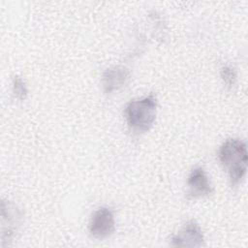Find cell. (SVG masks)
Masks as SVG:
<instances>
[{
    "instance_id": "cell-1",
    "label": "cell",
    "mask_w": 248,
    "mask_h": 248,
    "mask_svg": "<svg viewBox=\"0 0 248 248\" xmlns=\"http://www.w3.org/2000/svg\"><path fill=\"white\" fill-rule=\"evenodd\" d=\"M218 158L229 174L232 186L237 185L247 170L248 153L246 144L237 139L227 140L219 148Z\"/></svg>"
},
{
    "instance_id": "cell-2",
    "label": "cell",
    "mask_w": 248,
    "mask_h": 248,
    "mask_svg": "<svg viewBox=\"0 0 248 248\" xmlns=\"http://www.w3.org/2000/svg\"><path fill=\"white\" fill-rule=\"evenodd\" d=\"M156 113L157 99L154 94L129 102L124 110L127 124L137 133L148 131L155 121Z\"/></svg>"
},
{
    "instance_id": "cell-3",
    "label": "cell",
    "mask_w": 248,
    "mask_h": 248,
    "mask_svg": "<svg viewBox=\"0 0 248 248\" xmlns=\"http://www.w3.org/2000/svg\"><path fill=\"white\" fill-rule=\"evenodd\" d=\"M21 210L13 202L2 200L1 202V246H9L15 232L22 222Z\"/></svg>"
},
{
    "instance_id": "cell-4",
    "label": "cell",
    "mask_w": 248,
    "mask_h": 248,
    "mask_svg": "<svg viewBox=\"0 0 248 248\" xmlns=\"http://www.w3.org/2000/svg\"><path fill=\"white\" fill-rule=\"evenodd\" d=\"M114 215L110 208L102 206L94 211L89 223V232L98 239L107 238L114 232Z\"/></svg>"
},
{
    "instance_id": "cell-5",
    "label": "cell",
    "mask_w": 248,
    "mask_h": 248,
    "mask_svg": "<svg viewBox=\"0 0 248 248\" xmlns=\"http://www.w3.org/2000/svg\"><path fill=\"white\" fill-rule=\"evenodd\" d=\"M173 247H202L204 246V236L200 225L195 220H189L171 237Z\"/></svg>"
},
{
    "instance_id": "cell-6",
    "label": "cell",
    "mask_w": 248,
    "mask_h": 248,
    "mask_svg": "<svg viewBox=\"0 0 248 248\" xmlns=\"http://www.w3.org/2000/svg\"><path fill=\"white\" fill-rule=\"evenodd\" d=\"M188 199H197L207 197L213 193V187L204 170L197 167L192 170L187 180Z\"/></svg>"
},
{
    "instance_id": "cell-7",
    "label": "cell",
    "mask_w": 248,
    "mask_h": 248,
    "mask_svg": "<svg viewBox=\"0 0 248 248\" xmlns=\"http://www.w3.org/2000/svg\"><path fill=\"white\" fill-rule=\"evenodd\" d=\"M130 78V71L123 66L107 69L102 76V83L106 93H112L123 87Z\"/></svg>"
},
{
    "instance_id": "cell-8",
    "label": "cell",
    "mask_w": 248,
    "mask_h": 248,
    "mask_svg": "<svg viewBox=\"0 0 248 248\" xmlns=\"http://www.w3.org/2000/svg\"><path fill=\"white\" fill-rule=\"evenodd\" d=\"M12 86H13V93L16 99L23 101L27 98L28 89H27L25 82L23 81V79L20 77H18V76L14 77Z\"/></svg>"
},
{
    "instance_id": "cell-9",
    "label": "cell",
    "mask_w": 248,
    "mask_h": 248,
    "mask_svg": "<svg viewBox=\"0 0 248 248\" xmlns=\"http://www.w3.org/2000/svg\"><path fill=\"white\" fill-rule=\"evenodd\" d=\"M236 71L232 66H224L221 70V78L223 81L226 83V85L231 88L235 84L236 81Z\"/></svg>"
}]
</instances>
